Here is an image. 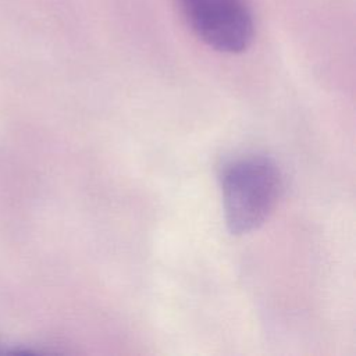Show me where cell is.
<instances>
[{
  "mask_svg": "<svg viewBox=\"0 0 356 356\" xmlns=\"http://www.w3.org/2000/svg\"><path fill=\"white\" fill-rule=\"evenodd\" d=\"M224 220L232 235L259 228L280 197L282 177L275 161L261 154L229 160L220 174Z\"/></svg>",
  "mask_w": 356,
  "mask_h": 356,
  "instance_id": "6da1fadb",
  "label": "cell"
},
{
  "mask_svg": "<svg viewBox=\"0 0 356 356\" xmlns=\"http://www.w3.org/2000/svg\"><path fill=\"white\" fill-rule=\"evenodd\" d=\"M191 31L209 47L228 54L246 50L254 35L249 0H177Z\"/></svg>",
  "mask_w": 356,
  "mask_h": 356,
  "instance_id": "7a4b0ae2",
  "label": "cell"
}]
</instances>
